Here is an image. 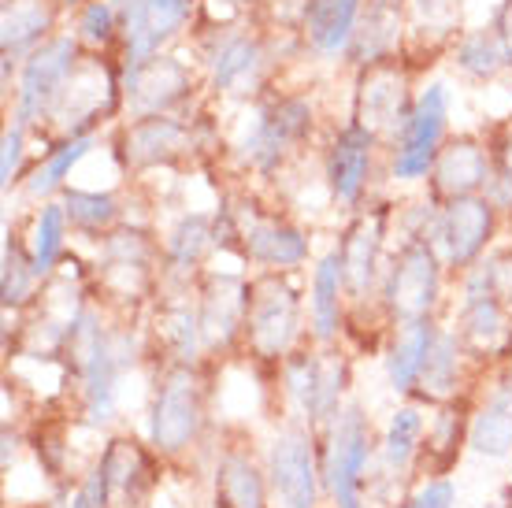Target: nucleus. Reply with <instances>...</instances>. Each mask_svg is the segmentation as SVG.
<instances>
[{
    "instance_id": "nucleus-16",
    "label": "nucleus",
    "mask_w": 512,
    "mask_h": 508,
    "mask_svg": "<svg viewBox=\"0 0 512 508\" xmlns=\"http://www.w3.org/2000/svg\"><path fill=\"white\" fill-rule=\"evenodd\" d=\"M271 71V52L268 41L245 30V26H231L216 34L212 49H208V78L212 89L223 97H242L249 101L253 93L264 89Z\"/></svg>"
},
{
    "instance_id": "nucleus-19",
    "label": "nucleus",
    "mask_w": 512,
    "mask_h": 508,
    "mask_svg": "<svg viewBox=\"0 0 512 508\" xmlns=\"http://www.w3.org/2000/svg\"><path fill=\"white\" fill-rule=\"evenodd\" d=\"M375 149H379V138L368 134L364 127H357V123L342 127L331 138L327 153H323V178H327L334 204H342L349 212H360L368 182H372Z\"/></svg>"
},
{
    "instance_id": "nucleus-12",
    "label": "nucleus",
    "mask_w": 512,
    "mask_h": 508,
    "mask_svg": "<svg viewBox=\"0 0 512 508\" xmlns=\"http://www.w3.org/2000/svg\"><path fill=\"white\" fill-rule=\"evenodd\" d=\"M449 130V89L442 82H431L416 93L405 130L390 145V178L394 182H420L431 175Z\"/></svg>"
},
{
    "instance_id": "nucleus-29",
    "label": "nucleus",
    "mask_w": 512,
    "mask_h": 508,
    "mask_svg": "<svg viewBox=\"0 0 512 508\" xmlns=\"http://www.w3.org/2000/svg\"><path fill=\"white\" fill-rule=\"evenodd\" d=\"M427 405L420 401H405L390 412L386 431L379 438V457H375V471H383L390 479H401L405 486H416L412 471H416V457H420L423 434H427Z\"/></svg>"
},
{
    "instance_id": "nucleus-34",
    "label": "nucleus",
    "mask_w": 512,
    "mask_h": 508,
    "mask_svg": "<svg viewBox=\"0 0 512 508\" xmlns=\"http://www.w3.org/2000/svg\"><path fill=\"white\" fill-rule=\"evenodd\" d=\"M97 149V134H75V138H64L56 149H49V153L41 156V164L26 175L23 182V193L30 197V201H52L56 193L67 190V178H71V171H75L86 156Z\"/></svg>"
},
{
    "instance_id": "nucleus-23",
    "label": "nucleus",
    "mask_w": 512,
    "mask_h": 508,
    "mask_svg": "<svg viewBox=\"0 0 512 508\" xmlns=\"http://www.w3.org/2000/svg\"><path fill=\"white\" fill-rule=\"evenodd\" d=\"M346 271H342V253L331 245L316 260L312 279H308V338L316 345H334L346 327Z\"/></svg>"
},
{
    "instance_id": "nucleus-30",
    "label": "nucleus",
    "mask_w": 512,
    "mask_h": 508,
    "mask_svg": "<svg viewBox=\"0 0 512 508\" xmlns=\"http://www.w3.org/2000/svg\"><path fill=\"white\" fill-rule=\"evenodd\" d=\"M468 449L487 460L512 457V368L501 371L487 397L472 408Z\"/></svg>"
},
{
    "instance_id": "nucleus-32",
    "label": "nucleus",
    "mask_w": 512,
    "mask_h": 508,
    "mask_svg": "<svg viewBox=\"0 0 512 508\" xmlns=\"http://www.w3.org/2000/svg\"><path fill=\"white\" fill-rule=\"evenodd\" d=\"M435 334H438V319H412V323H397L394 327L383 356V368H386V382H390V390L397 397H412L423 364H427V353L435 345Z\"/></svg>"
},
{
    "instance_id": "nucleus-17",
    "label": "nucleus",
    "mask_w": 512,
    "mask_h": 508,
    "mask_svg": "<svg viewBox=\"0 0 512 508\" xmlns=\"http://www.w3.org/2000/svg\"><path fill=\"white\" fill-rule=\"evenodd\" d=\"M383 245H386V212H357L346 234L338 238L342 271H346V301L353 308L379 305V286H383Z\"/></svg>"
},
{
    "instance_id": "nucleus-4",
    "label": "nucleus",
    "mask_w": 512,
    "mask_h": 508,
    "mask_svg": "<svg viewBox=\"0 0 512 508\" xmlns=\"http://www.w3.org/2000/svg\"><path fill=\"white\" fill-rule=\"evenodd\" d=\"M219 249H234L245 264L260 271H297L308 264L312 242L305 227H297L294 219L268 212L256 201L242 197L223 208V223L216 216Z\"/></svg>"
},
{
    "instance_id": "nucleus-6",
    "label": "nucleus",
    "mask_w": 512,
    "mask_h": 508,
    "mask_svg": "<svg viewBox=\"0 0 512 508\" xmlns=\"http://www.w3.org/2000/svg\"><path fill=\"white\" fill-rule=\"evenodd\" d=\"M316 130V108L301 93H282L271 101L256 104L245 115V127L238 134V160L253 167L256 175H279L290 164V156L301 153V145Z\"/></svg>"
},
{
    "instance_id": "nucleus-37",
    "label": "nucleus",
    "mask_w": 512,
    "mask_h": 508,
    "mask_svg": "<svg viewBox=\"0 0 512 508\" xmlns=\"http://www.w3.org/2000/svg\"><path fill=\"white\" fill-rule=\"evenodd\" d=\"M60 201L67 208V219H71V230L86 234V238H104L123 223V201L116 193H101V190H78V186H67L60 193Z\"/></svg>"
},
{
    "instance_id": "nucleus-31",
    "label": "nucleus",
    "mask_w": 512,
    "mask_h": 508,
    "mask_svg": "<svg viewBox=\"0 0 512 508\" xmlns=\"http://www.w3.org/2000/svg\"><path fill=\"white\" fill-rule=\"evenodd\" d=\"M156 345L164 349L167 364H201L205 338H201V316H197V290H182L167 297L156 316Z\"/></svg>"
},
{
    "instance_id": "nucleus-35",
    "label": "nucleus",
    "mask_w": 512,
    "mask_h": 508,
    "mask_svg": "<svg viewBox=\"0 0 512 508\" xmlns=\"http://www.w3.org/2000/svg\"><path fill=\"white\" fill-rule=\"evenodd\" d=\"M67 238H71V219H67L64 201H56V197L41 201L34 219H30V230H26V245H30V256H34L41 282L60 271V260L67 253Z\"/></svg>"
},
{
    "instance_id": "nucleus-36",
    "label": "nucleus",
    "mask_w": 512,
    "mask_h": 508,
    "mask_svg": "<svg viewBox=\"0 0 512 508\" xmlns=\"http://www.w3.org/2000/svg\"><path fill=\"white\" fill-rule=\"evenodd\" d=\"M453 64L461 67L468 78L490 82V78H498L505 67H512V49L498 26H479V30L461 34L457 49H453Z\"/></svg>"
},
{
    "instance_id": "nucleus-41",
    "label": "nucleus",
    "mask_w": 512,
    "mask_h": 508,
    "mask_svg": "<svg viewBox=\"0 0 512 508\" xmlns=\"http://www.w3.org/2000/svg\"><path fill=\"white\" fill-rule=\"evenodd\" d=\"M453 505H457V483L449 475L420 479L416 486H409V494L397 501V508H453Z\"/></svg>"
},
{
    "instance_id": "nucleus-20",
    "label": "nucleus",
    "mask_w": 512,
    "mask_h": 508,
    "mask_svg": "<svg viewBox=\"0 0 512 508\" xmlns=\"http://www.w3.org/2000/svg\"><path fill=\"white\" fill-rule=\"evenodd\" d=\"M212 508H271L268 468L253 453V442L231 438L219 445L212 468Z\"/></svg>"
},
{
    "instance_id": "nucleus-40",
    "label": "nucleus",
    "mask_w": 512,
    "mask_h": 508,
    "mask_svg": "<svg viewBox=\"0 0 512 508\" xmlns=\"http://www.w3.org/2000/svg\"><path fill=\"white\" fill-rule=\"evenodd\" d=\"M67 508H112V486L101 460H93L82 475H75V483L67 490Z\"/></svg>"
},
{
    "instance_id": "nucleus-3",
    "label": "nucleus",
    "mask_w": 512,
    "mask_h": 508,
    "mask_svg": "<svg viewBox=\"0 0 512 508\" xmlns=\"http://www.w3.org/2000/svg\"><path fill=\"white\" fill-rule=\"evenodd\" d=\"M305 338V301L297 271H256L249 286L242 349L256 364L279 368Z\"/></svg>"
},
{
    "instance_id": "nucleus-43",
    "label": "nucleus",
    "mask_w": 512,
    "mask_h": 508,
    "mask_svg": "<svg viewBox=\"0 0 512 508\" xmlns=\"http://www.w3.org/2000/svg\"><path fill=\"white\" fill-rule=\"evenodd\" d=\"M490 153H494V182H490L487 197L498 204L501 212H509L512 208V130L490 149Z\"/></svg>"
},
{
    "instance_id": "nucleus-45",
    "label": "nucleus",
    "mask_w": 512,
    "mask_h": 508,
    "mask_svg": "<svg viewBox=\"0 0 512 508\" xmlns=\"http://www.w3.org/2000/svg\"><path fill=\"white\" fill-rule=\"evenodd\" d=\"M19 434L12 431V427H4V471H12L15 468V457H19Z\"/></svg>"
},
{
    "instance_id": "nucleus-18",
    "label": "nucleus",
    "mask_w": 512,
    "mask_h": 508,
    "mask_svg": "<svg viewBox=\"0 0 512 508\" xmlns=\"http://www.w3.org/2000/svg\"><path fill=\"white\" fill-rule=\"evenodd\" d=\"M97 460L108 471V486H112V508H145L160 490V468L164 457L156 453L149 442H141L134 434H116L108 438Z\"/></svg>"
},
{
    "instance_id": "nucleus-27",
    "label": "nucleus",
    "mask_w": 512,
    "mask_h": 508,
    "mask_svg": "<svg viewBox=\"0 0 512 508\" xmlns=\"http://www.w3.org/2000/svg\"><path fill=\"white\" fill-rule=\"evenodd\" d=\"M164 275L175 282H193L205 271V260L212 249H219L216 216L208 212H182L164 230Z\"/></svg>"
},
{
    "instance_id": "nucleus-7",
    "label": "nucleus",
    "mask_w": 512,
    "mask_h": 508,
    "mask_svg": "<svg viewBox=\"0 0 512 508\" xmlns=\"http://www.w3.org/2000/svg\"><path fill=\"white\" fill-rule=\"evenodd\" d=\"M446 290V264L427 238H405L383 271L379 308L390 327L412 319H435Z\"/></svg>"
},
{
    "instance_id": "nucleus-5",
    "label": "nucleus",
    "mask_w": 512,
    "mask_h": 508,
    "mask_svg": "<svg viewBox=\"0 0 512 508\" xmlns=\"http://www.w3.org/2000/svg\"><path fill=\"white\" fill-rule=\"evenodd\" d=\"M282 397L290 405V420H301L308 427L323 431L342 412L349 394V356H342L334 345H297L279 368Z\"/></svg>"
},
{
    "instance_id": "nucleus-1",
    "label": "nucleus",
    "mask_w": 512,
    "mask_h": 508,
    "mask_svg": "<svg viewBox=\"0 0 512 508\" xmlns=\"http://www.w3.org/2000/svg\"><path fill=\"white\" fill-rule=\"evenodd\" d=\"M208 423L212 408H208V382L201 375V364H164V371L156 375L145 442L167 464H182L190 460L193 449L205 445Z\"/></svg>"
},
{
    "instance_id": "nucleus-10",
    "label": "nucleus",
    "mask_w": 512,
    "mask_h": 508,
    "mask_svg": "<svg viewBox=\"0 0 512 508\" xmlns=\"http://www.w3.org/2000/svg\"><path fill=\"white\" fill-rule=\"evenodd\" d=\"M78 64H82V41L75 34H52L45 45L30 52L19 64L12 123H23L30 130L38 127L41 119H49V112L56 108Z\"/></svg>"
},
{
    "instance_id": "nucleus-9",
    "label": "nucleus",
    "mask_w": 512,
    "mask_h": 508,
    "mask_svg": "<svg viewBox=\"0 0 512 508\" xmlns=\"http://www.w3.org/2000/svg\"><path fill=\"white\" fill-rule=\"evenodd\" d=\"M160 260L164 249L153 242L149 230L116 227L104 234L93 260V282L104 290V301L130 308V301H149L160 282Z\"/></svg>"
},
{
    "instance_id": "nucleus-26",
    "label": "nucleus",
    "mask_w": 512,
    "mask_h": 508,
    "mask_svg": "<svg viewBox=\"0 0 512 508\" xmlns=\"http://www.w3.org/2000/svg\"><path fill=\"white\" fill-rule=\"evenodd\" d=\"M468 360H472V353L464 349L461 334L453 331V327H438L435 345H431L427 364L420 371V382L412 390V401H420L427 408L446 405V401H461Z\"/></svg>"
},
{
    "instance_id": "nucleus-25",
    "label": "nucleus",
    "mask_w": 512,
    "mask_h": 508,
    "mask_svg": "<svg viewBox=\"0 0 512 508\" xmlns=\"http://www.w3.org/2000/svg\"><path fill=\"white\" fill-rule=\"evenodd\" d=\"M405 8H409V0H364L346 60H353L357 67L394 60L401 38H405Z\"/></svg>"
},
{
    "instance_id": "nucleus-13",
    "label": "nucleus",
    "mask_w": 512,
    "mask_h": 508,
    "mask_svg": "<svg viewBox=\"0 0 512 508\" xmlns=\"http://www.w3.org/2000/svg\"><path fill=\"white\" fill-rule=\"evenodd\" d=\"M416 97L409 89V71L401 60H379L372 67H360L357 93H353V123L375 134L379 141L394 145L397 134L405 130Z\"/></svg>"
},
{
    "instance_id": "nucleus-46",
    "label": "nucleus",
    "mask_w": 512,
    "mask_h": 508,
    "mask_svg": "<svg viewBox=\"0 0 512 508\" xmlns=\"http://www.w3.org/2000/svg\"><path fill=\"white\" fill-rule=\"evenodd\" d=\"M223 4H231V8H242V4H256V0H223Z\"/></svg>"
},
{
    "instance_id": "nucleus-8",
    "label": "nucleus",
    "mask_w": 512,
    "mask_h": 508,
    "mask_svg": "<svg viewBox=\"0 0 512 508\" xmlns=\"http://www.w3.org/2000/svg\"><path fill=\"white\" fill-rule=\"evenodd\" d=\"M271 486V508H320L323 468H320V431L301 420L282 423L264 453Z\"/></svg>"
},
{
    "instance_id": "nucleus-47",
    "label": "nucleus",
    "mask_w": 512,
    "mask_h": 508,
    "mask_svg": "<svg viewBox=\"0 0 512 508\" xmlns=\"http://www.w3.org/2000/svg\"><path fill=\"white\" fill-rule=\"evenodd\" d=\"M501 508H512V501H505V505H501Z\"/></svg>"
},
{
    "instance_id": "nucleus-22",
    "label": "nucleus",
    "mask_w": 512,
    "mask_h": 508,
    "mask_svg": "<svg viewBox=\"0 0 512 508\" xmlns=\"http://www.w3.org/2000/svg\"><path fill=\"white\" fill-rule=\"evenodd\" d=\"M119 149L127 167L175 164L186 149H193V130L179 115H138L119 130Z\"/></svg>"
},
{
    "instance_id": "nucleus-39",
    "label": "nucleus",
    "mask_w": 512,
    "mask_h": 508,
    "mask_svg": "<svg viewBox=\"0 0 512 508\" xmlns=\"http://www.w3.org/2000/svg\"><path fill=\"white\" fill-rule=\"evenodd\" d=\"M75 38L90 49H108L116 38H123V19L112 0H86L78 8L75 19Z\"/></svg>"
},
{
    "instance_id": "nucleus-15",
    "label": "nucleus",
    "mask_w": 512,
    "mask_h": 508,
    "mask_svg": "<svg viewBox=\"0 0 512 508\" xmlns=\"http://www.w3.org/2000/svg\"><path fill=\"white\" fill-rule=\"evenodd\" d=\"M119 93H123V108L130 112V119H138V115H171L182 101H190L193 75L179 56L156 52V56L138 60V64H123Z\"/></svg>"
},
{
    "instance_id": "nucleus-24",
    "label": "nucleus",
    "mask_w": 512,
    "mask_h": 508,
    "mask_svg": "<svg viewBox=\"0 0 512 508\" xmlns=\"http://www.w3.org/2000/svg\"><path fill=\"white\" fill-rule=\"evenodd\" d=\"M468 431H472V408L468 401H446L435 405V416L427 420V434H423L420 457H416V471L412 479H438L449 475L461 460L464 445H468Z\"/></svg>"
},
{
    "instance_id": "nucleus-42",
    "label": "nucleus",
    "mask_w": 512,
    "mask_h": 508,
    "mask_svg": "<svg viewBox=\"0 0 512 508\" xmlns=\"http://www.w3.org/2000/svg\"><path fill=\"white\" fill-rule=\"evenodd\" d=\"M26 134L30 130L23 123H12L4 130V149H0V186L4 193H12V186L23 175V160H26Z\"/></svg>"
},
{
    "instance_id": "nucleus-33",
    "label": "nucleus",
    "mask_w": 512,
    "mask_h": 508,
    "mask_svg": "<svg viewBox=\"0 0 512 508\" xmlns=\"http://www.w3.org/2000/svg\"><path fill=\"white\" fill-rule=\"evenodd\" d=\"M360 8H364V0H305V15H301L305 45L323 60L346 56Z\"/></svg>"
},
{
    "instance_id": "nucleus-14",
    "label": "nucleus",
    "mask_w": 512,
    "mask_h": 508,
    "mask_svg": "<svg viewBox=\"0 0 512 508\" xmlns=\"http://www.w3.org/2000/svg\"><path fill=\"white\" fill-rule=\"evenodd\" d=\"M249 286H253V279L242 275V271H201L193 279L205 356H223L242 345Z\"/></svg>"
},
{
    "instance_id": "nucleus-28",
    "label": "nucleus",
    "mask_w": 512,
    "mask_h": 508,
    "mask_svg": "<svg viewBox=\"0 0 512 508\" xmlns=\"http://www.w3.org/2000/svg\"><path fill=\"white\" fill-rule=\"evenodd\" d=\"M60 19V0H4L0 19V52H4V78L15 64L45 45Z\"/></svg>"
},
{
    "instance_id": "nucleus-2",
    "label": "nucleus",
    "mask_w": 512,
    "mask_h": 508,
    "mask_svg": "<svg viewBox=\"0 0 512 508\" xmlns=\"http://www.w3.org/2000/svg\"><path fill=\"white\" fill-rule=\"evenodd\" d=\"M379 442L368 408L346 401L342 412L320 431V468L323 494L331 508H372L368 505V479L375 471Z\"/></svg>"
},
{
    "instance_id": "nucleus-11",
    "label": "nucleus",
    "mask_w": 512,
    "mask_h": 508,
    "mask_svg": "<svg viewBox=\"0 0 512 508\" xmlns=\"http://www.w3.org/2000/svg\"><path fill=\"white\" fill-rule=\"evenodd\" d=\"M498 216L501 208L490 201L487 193L438 204L431 230H427V242L435 245V253L442 256L446 271L464 275L468 267L487 256L490 242L498 234Z\"/></svg>"
},
{
    "instance_id": "nucleus-38",
    "label": "nucleus",
    "mask_w": 512,
    "mask_h": 508,
    "mask_svg": "<svg viewBox=\"0 0 512 508\" xmlns=\"http://www.w3.org/2000/svg\"><path fill=\"white\" fill-rule=\"evenodd\" d=\"M38 286H45L34 267V256H30V245L19 234H8L4 242V267H0V297H4V308L12 312H23L41 297Z\"/></svg>"
},
{
    "instance_id": "nucleus-44",
    "label": "nucleus",
    "mask_w": 512,
    "mask_h": 508,
    "mask_svg": "<svg viewBox=\"0 0 512 508\" xmlns=\"http://www.w3.org/2000/svg\"><path fill=\"white\" fill-rule=\"evenodd\" d=\"M483 264H487L494 297L512 312V245L509 249H494V253H487L483 256Z\"/></svg>"
},
{
    "instance_id": "nucleus-21",
    "label": "nucleus",
    "mask_w": 512,
    "mask_h": 508,
    "mask_svg": "<svg viewBox=\"0 0 512 508\" xmlns=\"http://www.w3.org/2000/svg\"><path fill=\"white\" fill-rule=\"evenodd\" d=\"M431 201L446 204L457 197H475L487 193L494 182V153L479 138H453L442 145L435 167H431Z\"/></svg>"
}]
</instances>
